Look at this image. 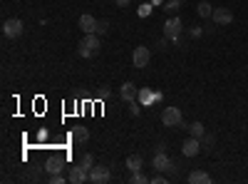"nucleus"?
I'll return each mask as SVG.
<instances>
[{
	"instance_id": "23",
	"label": "nucleus",
	"mask_w": 248,
	"mask_h": 184,
	"mask_svg": "<svg viewBox=\"0 0 248 184\" xmlns=\"http://www.w3.org/2000/svg\"><path fill=\"white\" fill-rule=\"evenodd\" d=\"M65 182H70V179L62 177L60 172H57V174H50V184H65Z\"/></svg>"
},
{
	"instance_id": "27",
	"label": "nucleus",
	"mask_w": 248,
	"mask_h": 184,
	"mask_svg": "<svg viewBox=\"0 0 248 184\" xmlns=\"http://www.w3.org/2000/svg\"><path fill=\"white\" fill-rule=\"evenodd\" d=\"M203 35V28H191V37H201Z\"/></svg>"
},
{
	"instance_id": "11",
	"label": "nucleus",
	"mask_w": 248,
	"mask_h": 184,
	"mask_svg": "<svg viewBox=\"0 0 248 184\" xmlns=\"http://www.w3.org/2000/svg\"><path fill=\"white\" fill-rule=\"evenodd\" d=\"M119 95H122V100L129 105V102H134V100H137V95H139V87H134V83H124V85L119 87Z\"/></svg>"
},
{
	"instance_id": "29",
	"label": "nucleus",
	"mask_w": 248,
	"mask_h": 184,
	"mask_svg": "<svg viewBox=\"0 0 248 184\" xmlns=\"http://www.w3.org/2000/svg\"><path fill=\"white\" fill-rule=\"evenodd\" d=\"M114 3H117V8H127L129 0H114Z\"/></svg>"
},
{
	"instance_id": "5",
	"label": "nucleus",
	"mask_w": 248,
	"mask_h": 184,
	"mask_svg": "<svg viewBox=\"0 0 248 184\" xmlns=\"http://www.w3.org/2000/svg\"><path fill=\"white\" fill-rule=\"evenodd\" d=\"M149 60H152V50H149V48H144V45L134 48V52H132V65H134V67H139V70L147 67Z\"/></svg>"
},
{
	"instance_id": "12",
	"label": "nucleus",
	"mask_w": 248,
	"mask_h": 184,
	"mask_svg": "<svg viewBox=\"0 0 248 184\" xmlns=\"http://www.w3.org/2000/svg\"><path fill=\"white\" fill-rule=\"evenodd\" d=\"M189 182H191V184H211V174L203 172V169H194V172L189 174Z\"/></svg>"
},
{
	"instance_id": "19",
	"label": "nucleus",
	"mask_w": 248,
	"mask_h": 184,
	"mask_svg": "<svg viewBox=\"0 0 248 184\" xmlns=\"http://www.w3.org/2000/svg\"><path fill=\"white\" fill-rule=\"evenodd\" d=\"M184 5V0H167V3H164V13L167 15H176V10Z\"/></svg>"
},
{
	"instance_id": "26",
	"label": "nucleus",
	"mask_w": 248,
	"mask_h": 184,
	"mask_svg": "<svg viewBox=\"0 0 248 184\" xmlns=\"http://www.w3.org/2000/svg\"><path fill=\"white\" fill-rule=\"evenodd\" d=\"M169 43H171L169 37H161L159 43H156V50H167V48H169Z\"/></svg>"
},
{
	"instance_id": "22",
	"label": "nucleus",
	"mask_w": 248,
	"mask_h": 184,
	"mask_svg": "<svg viewBox=\"0 0 248 184\" xmlns=\"http://www.w3.org/2000/svg\"><path fill=\"white\" fill-rule=\"evenodd\" d=\"M129 182H132V184H144V182H149V179H147V177H144V174H141V169H139V172H132V177H129Z\"/></svg>"
},
{
	"instance_id": "1",
	"label": "nucleus",
	"mask_w": 248,
	"mask_h": 184,
	"mask_svg": "<svg viewBox=\"0 0 248 184\" xmlns=\"http://www.w3.org/2000/svg\"><path fill=\"white\" fill-rule=\"evenodd\" d=\"M181 33H184V23L179 15H169L164 23V37L171 40V45H181Z\"/></svg>"
},
{
	"instance_id": "9",
	"label": "nucleus",
	"mask_w": 248,
	"mask_h": 184,
	"mask_svg": "<svg viewBox=\"0 0 248 184\" xmlns=\"http://www.w3.org/2000/svg\"><path fill=\"white\" fill-rule=\"evenodd\" d=\"M97 25H99V20H94V15H79V30L82 33H97Z\"/></svg>"
},
{
	"instance_id": "15",
	"label": "nucleus",
	"mask_w": 248,
	"mask_h": 184,
	"mask_svg": "<svg viewBox=\"0 0 248 184\" xmlns=\"http://www.w3.org/2000/svg\"><path fill=\"white\" fill-rule=\"evenodd\" d=\"M45 169H47L50 174H57V172H62V169H65V162H62L60 157H52V159H47Z\"/></svg>"
},
{
	"instance_id": "18",
	"label": "nucleus",
	"mask_w": 248,
	"mask_h": 184,
	"mask_svg": "<svg viewBox=\"0 0 248 184\" xmlns=\"http://www.w3.org/2000/svg\"><path fill=\"white\" fill-rule=\"evenodd\" d=\"M186 130H189V134H191V137H196V139H201V137L206 134V127L201 125V122H191V125L186 127Z\"/></svg>"
},
{
	"instance_id": "20",
	"label": "nucleus",
	"mask_w": 248,
	"mask_h": 184,
	"mask_svg": "<svg viewBox=\"0 0 248 184\" xmlns=\"http://www.w3.org/2000/svg\"><path fill=\"white\" fill-rule=\"evenodd\" d=\"M196 13H199L201 17H211V13H214V5H211V3H206V0H201V3L196 5Z\"/></svg>"
},
{
	"instance_id": "28",
	"label": "nucleus",
	"mask_w": 248,
	"mask_h": 184,
	"mask_svg": "<svg viewBox=\"0 0 248 184\" xmlns=\"http://www.w3.org/2000/svg\"><path fill=\"white\" fill-rule=\"evenodd\" d=\"M107 97H109V90L102 87V90H99V100H107Z\"/></svg>"
},
{
	"instance_id": "8",
	"label": "nucleus",
	"mask_w": 248,
	"mask_h": 184,
	"mask_svg": "<svg viewBox=\"0 0 248 184\" xmlns=\"http://www.w3.org/2000/svg\"><path fill=\"white\" fill-rule=\"evenodd\" d=\"M201 152V139H196V137H189L184 142V147H181V154L184 157H196Z\"/></svg>"
},
{
	"instance_id": "10",
	"label": "nucleus",
	"mask_w": 248,
	"mask_h": 184,
	"mask_svg": "<svg viewBox=\"0 0 248 184\" xmlns=\"http://www.w3.org/2000/svg\"><path fill=\"white\" fill-rule=\"evenodd\" d=\"M67 179H70L72 184H82V182H90V172H87V169H82L79 165H75V167H70V174H67Z\"/></svg>"
},
{
	"instance_id": "13",
	"label": "nucleus",
	"mask_w": 248,
	"mask_h": 184,
	"mask_svg": "<svg viewBox=\"0 0 248 184\" xmlns=\"http://www.w3.org/2000/svg\"><path fill=\"white\" fill-rule=\"evenodd\" d=\"M72 139L79 142V145H85V142L90 139V130H87V127H82V125L72 127Z\"/></svg>"
},
{
	"instance_id": "2",
	"label": "nucleus",
	"mask_w": 248,
	"mask_h": 184,
	"mask_svg": "<svg viewBox=\"0 0 248 184\" xmlns=\"http://www.w3.org/2000/svg\"><path fill=\"white\" fill-rule=\"evenodd\" d=\"M77 52H79V57H97L99 55V37H97V33H87L85 37H82Z\"/></svg>"
},
{
	"instance_id": "6",
	"label": "nucleus",
	"mask_w": 248,
	"mask_h": 184,
	"mask_svg": "<svg viewBox=\"0 0 248 184\" xmlns=\"http://www.w3.org/2000/svg\"><path fill=\"white\" fill-rule=\"evenodd\" d=\"M112 179V172H109V167H105V165H94L92 169H90V182L92 184H107Z\"/></svg>"
},
{
	"instance_id": "25",
	"label": "nucleus",
	"mask_w": 248,
	"mask_h": 184,
	"mask_svg": "<svg viewBox=\"0 0 248 184\" xmlns=\"http://www.w3.org/2000/svg\"><path fill=\"white\" fill-rule=\"evenodd\" d=\"M109 30V23H107V20H99V25H97V35H105Z\"/></svg>"
},
{
	"instance_id": "24",
	"label": "nucleus",
	"mask_w": 248,
	"mask_h": 184,
	"mask_svg": "<svg viewBox=\"0 0 248 184\" xmlns=\"http://www.w3.org/2000/svg\"><path fill=\"white\" fill-rule=\"evenodd\" d=\"M152 13V3H144V5H139V17H147Z\"/></svg>"
},
{
	"instance_id": "14",
	"label": "nucleus",
	"mask_w": 248,
	"mask_h": 184,
	"mask_svg": "<svg viewBox=\"0 0 248 184\" xmlns=\"http://www.w3.org/2000/svg\"><path fill=\"white\" fill-rule=\"evenodd\" d=\"M124 165H127V169H129V172H139V169L144 167V159H141V154H129Z\"/></svg>"
},
{
	"instance_id": "4",
	"label": "nucleus",
	"mask_w": 248,
	"mask_h": 184,
	"mask_svg": "<svg viewBox=\"0 0 248 184\" xmlns=\"http://www.w3.org/2000/svg\"><path fill=\"white\" fill-rule=\"evenodd\" d=\"M23 30H25V25H23V20H20V17H10V20H5V23H3V35L10 37V40L20 37V35H23Z\"/></svg>"
},
{
	"instance_id": "3",
	"label": "nucleus",
	"mask_w": 248,
	"mask_h": 184,
	"mask_svg": "<svg viewBox=\"0 0 248 184\" xmlns=\"http://www.w3.org/2000/svg\"><path fill=\"white\" fill-rule=\"evenodd\" d=\"M161 125L164 127H181L184 125V115H181V110L179 107H164V112H161Z\"/></svg>"
},
{
	"instance_id": "7",
	"label": "nucleus",
	"mask_w": 248,
	"mask_h": 184,
	"mask_svg": "<svg viewBox=\"0 0 248 184\" xmlns=\"http://www.w3.org/2000/svg\"><path fill=\"white\" fill-rule=\"evenodd\" d=\"M211 20H214L216 25H231V23H233V13H231L229 8H214Z\"/></svg>"
},
{
	"instance_id": "17",
	"label": "nucleus",
	"mask_w": 248,
	"mask_h": 184,
	"mask_svg": "<svg viewBox=\"0 0 248 184\" xmlns=\"http://www.w3.org/2000/svg\"><path fill=\"white\" fill-rule=\"evenodd\" d=\"M214 145H216V137H214L211 132H206V134L201 137V150H203V152H214Z\"/></svg>"
},
{
	"instance_id": "21",
	"label": "nucleus",
	"mask_w": 248,
	"mask_h": 184,
	"mask_svg": "<svg viewBox=\"0 0 248 184\" xmlns=\"http://www.w3.org/2000/svg\"><path fill=\"white\" fill-rule=\"evenodd\" d=\"M77 165H79L82 169H87V172H90V169L94 167V157H92V154H82V157H79V162H77Z\"/></svg>"
},
{
	"instance_id": "16",
	"label": "nucleus",
	"mask_w": 248,
	"mask_h": 184,
	"mask_svg": "<svg viewBox=\"0 0 248 184\" xmlns=\"http://www.w3.org/2000/svg\"><path fill=\"white\" fill-rule=\"evenodd\" d=\"M137 100L141 102V105H152V102H154V92H152L149 87H139V95H137Z\"/></svg>"
}]
</instances>
